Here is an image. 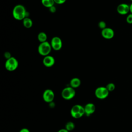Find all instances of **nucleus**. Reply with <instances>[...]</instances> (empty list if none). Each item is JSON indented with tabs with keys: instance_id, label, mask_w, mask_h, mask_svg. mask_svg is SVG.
<instances>
[{
	"instance_id": "1",
	"label": "nucleus",
	"mask_w": 132,
	"mask_h": 132,
	"mask_svg": "<svg viewBox=\"0 0 132 132\" xmlns=\"http://www.w3.org/2000/svg\"><path fill=\"white\" fill-rule=\"evenodd\" d=\"M27 14L28 12L26 11L25 7L21 4L15 6L12 10V15L16 20H23L26 17H28Z\"/></svg>"
},
{
	"instance_id": "2",
	"label": "nucleus",
	"mask_w": 132,
	"mask_h": 132,
	"mask_svg": "<svg viewBox=\"0 0 132 132\" xmlns=\"http://www.w3.org/2000/svg\"><path fill=\"white\" fill-rule=\"evenodd\" d=\"M52 49L51 43L47 41L40 43L38 47V52L40 55L45 57L49 55Z\"/></svg>"
},
{
	"instance_id": "3",
	"label": "nucleus",
	"mask_w": 132,
	"mask_h": 132,
	"mask_svg": "<svg viewBox=\"0 0 132 132\" xmlns=\"http://www.w3.org/2000/svg\"><path fill=\"white\" fill-rule=\"evenodd\" d=\"M19 62L18 60L13 57H11V58L6 60L5 67L7 70L8 71H15L18 67Z\"/></svg>"
},
{
	"instance_id": "4",
	"label": "nucleus",
	"mask_w": 132,
	"mask_h": 132,
	"mask_svg": "<svg viewBox=\"0 0 132 132\" xmlns=\"http://www.w3.org/2000/svg\"><path fill=\"white\" fill-rule=\"evenodd\" d=\"M75 95V89L70 87L64 88L61 92V96L65 100H70L72 99Z\"/></svg>"
},
{
	"instance_id": "5",
	"label": "nucleus",
	"mask_w": 132,
	"mask_h": 132,
	"mask_svg": "<svg viewBox=\"0 0 132 132\" xmlns=\"http://www.w3.org/2000/svg\"><path fill=\"white\" fill-rule=\"evenodd\" d=\"M109 92L106 87H99L95 90V96L100 100H104L107 98L109 95Z\"/></svg>"
},
{
	"instance_id": "6",
	"label": "nucleus",
	"mask_w": 132,
	"mask_h": 132,
	"mask_svg": "<svg viewBox=\"0 0 132 132\" xmlns=\"http://www.w3.org/2000/svg\"><path fill=\"white\" fill-rule=\"evenodd\" d=\"M51 45L52 49L55 51H59L62 47V42L61 39L57 36L54 37L51 41Z\"/></svg>"
},
{
	"instance_id": "7",
	"label": "nucleus",
	"mask_w": 132,
	"mask_h": 132,
	"mask_svg": "<svg viewBox=\"0 0 132 132\" xmlns=\"http://www.w3.org/2000/svg\"><path fill=\"white\" fill-rule=\"evenodd\" d=\"M42 97L45 102L51 103L53 101L55 98L54 92L51 89H46L43 92Z\"/></svg>"
},
{
	"instance_id": "8",
	"label": "nucleus",
	"mask_w": 132,
	"mask_h": 132,
	"mask_svg": "<svg viewBox=\"0 0 132 132\" xmlns=\"http://www.w3.org/2000/svg\"><path fill=\"white\" fill-rule=\"evenodd\" d=\"M117 11L120 15H124L127 14L130 12L129 5L126 3H121L117 6Z\"/></svg>"
},
{
	"instance_id": "9",
	"label": "nucleus",
	"mask_w": 132,
	"mask_h": 132,
	"mask_svg": "<svg viewBox=\"0 0 132 132\" xmlns=\"http://www.w3.org/2000/svg\"><path fill=\"white\" fill-rule=\"evenodd\" d=\"M101 35L106 39H111L114 36V31L112 28L107 27L102 30Z\"/></svg>"
},
{
	"instance_id": "10",
	"label": "nucleus",
	"mask_w": 132,
	"mask_h": 132,
	"mask_svg": "<svg viewBox=\"0 0 132 132\" xmlns=\"http://www.w3.org/2000/svg\"><path fill=\"white\" fill-rule=\"evenodd\" d=\"M70 112L72 117H73L77 113H80L82 116L85 114L84 107H82L80 105H75L73 106L71 109Z\"/></svg>"
},
{
	"instance_id": "11",
	"label": "nucleus",
	"mask_w": 132,
	"mask_h": 132,
	"mask_svg": "<svg viewBox=\"0 0 132 132\" xmlns=\"http://www.w3.org/2000/svg\"><path fill=\"white\" fill-rule=\"evenodd\" d=\"M42 62L45 67H51L54 65L55 63V59L53 56L48 55L44 57Z\"/></svg>"
},
{
	"instance_id": "12",
	"label": "nucleus",
	"mask_w": 132,
	"mask_h": 132,
	"mask_svg": "<svg viewBox=\"0 0 132 132\" xmlns=\"http://www.w3.org/2000/svg\"><path fill=\"white\" fill-rule=\"evenodd\" d=\"M84 109L85 113V114H86L87 116H90L95 112V106L93 103H89L85 106Z\"/></svg>"
},
{
	"instance_id": "13",
	"label": "nucleus",
	"mask_w": 132,
	"mask_h": 132,
	"mask_svg": "<svg viewBox=\"0 0 132 132\" xmlns=\"http://www.w3.org/2000/svg\"><path fill=\"white\" fill-rule=\"evenodd\" d=\"M81 84V80L77 77H74L72 78L70 81V85L74 89L77 88L80 86Z\"/></svg>"
},
{
	"instance_id": "14",
	"label": "nucleus",
	"mask_w": 132,
	"mask_h": 132,
	"mask_svg": "<svg viewBox=\"0 0 132 132\" xmlns=\"http://www.w3.org/2000/svg\"><path fill=\"white\" fill-rule=\"evenodd\" d=\"M23 24L25 28H30L33 25V22L29 17H26L23 20Z\"/></svg>"
},
{
	"instance_id": "15",
	"label": "nucleus",
	"mask_w": 132,
	"mask_h": 132,
	"mask_svg": "<svg viewBox=\"0 0 132 132\" xmlns=\"http://www.w3.org/2000/svg\"><path fill=\"white\" fill-rule=\"evenodd\" d=\"M41 4L42 5L46 7L50 8L52 6H54L55 2L54 0H41Z\"/></svg>"
},
{
	"instance_id": "16",
	"label": "nucleus",
	"mask_w": 132,
	"mask_h": 132,
	"mask_svg": "<svg viewBox=\"0 0 132 132\" xmlns=\"http://www.w3.org/2000/svg\"><path fill=\"white\" fill-rule=\"evenodd\" d=\"M38 40L41 42H44L45 41H47V36L45 32H40L38 35Z\"/></svg>"
},
{
	"instance_id": "17",
	"label": "nucleus",
	"mask_w": 132,
	"mask_h": 132,
	"mask_svg": "<svg viewBox=\"0 0 132 132\" xmlns=\"http://www.w3.org/2000/svg\"><path fill=\"white\" fill-rule=\"evenodd\" d=\"M75 128V124L72 121H69L65 124V128L69 132L73 130Z\"/></svg>"
},
{
	"instance_id": "18",
	"label": "nucleus",
	"mask_w": 132,
	"mask_h": 132,
	"mask_svg": "<svg viewBox=\"0 0 132 132\" xmlns=\"http://www.w3.org/2000/svg\"><path fill=\"white\" fill-rule=\"evenodd\" d=\"M106 88L107 89V90H108L109 92H112V91L114 90V89L116 88V86H115L114 83L109 82L106 85Z\"/></svg>"
},
{
	"instance_id": "19",
	"label": "nucleus",
	"mask_w": 132,
	"mask_h": 132,
	"mask_svg": "<svg viewBox=\"0 0 132 132\" xmlns=\"http://www.w3.org/2000/svg\"><path fill=\"white\" fill-rule=\"evenodd\" d=\"M98 26L100 28H101L102 30L105 29V28L107 27L106 26V23L105 21H101L98 22Z\"/></svg>"
},
{
	"instance_id": "20",
	"label": "nucleus",
	"mask_w": 132,
	"mask_h": 132,
	"mask_svg": "<svg viewBox=\"0 0 132 132\" xmlns=\"http://www.w3.org/2000/svg\"><path fill=\"white\" fill-rule=\"evenodd\" d=\"M126 22L129 24H132V13L128 14L126 18Z\"/></svg>"
},
{
	"instance_id": "21",
	"label": "nucleus",
	"mask_w": 132,
	"mask_h": 132,
	"mask_svg": "<svg viewBox=\"0 0 132 132\" xmlns=\"http://www.w3.org/2000/svg\"><path fill=\"white\" fill-rule=\"evenodd\" d=\"M54 1L55 3H56L57 4L60 5V4H64L66 2L67 0H54Z\"/></svg>"
},
{
	"instance_id": "22",
	"label": "nucleus",
	"mask_w": 132,
	"mask_h": 132,
	"mask_svg": "<svg viewBox=\"0 0 132 132\" xmlns=\"http://www.w3.org/2000/svg\"><path fill=\"white\" fill-rule=\"evenodd\" d=\"M4 57H5L7 59H8L11 58L12 56H11V54H10V52H5V53H4Z\"/></svg>"
},
{
	"instance_id": "23",
	"label": "nucleus",
	"mask_w": 132,
	"mask_h": 132,
	"mask_svg": "<svg viewBox=\"0 0 132 132\" xmlns=\"http://www.w3.org/2000/svg\"><path fill=\"white\" fill-rule=\"evenodd\" d=\"M49 10H50V11L51 12H52V13H54V12H55L56 11V8L54 6H52L51 7H50V8H49Z\"/></svg>"
},
{
	"instance_id": "24",
	"label": "nucleus",
	"mask_w": 132,
	"mask_h": 132,
	"mask_svg": "<svg viewBox=\"0 0 132 132\" xmlns=\"http://www.w3.org/2000/svg\"><path fill=\"white\" fill-rule=\"evenodd\" d=\"M19 132H30L29 130L26 128H23L21 129Z\"/></svg>"
},
{
	"instance_id": "25",
	"label": "nucleus",
	"mask_w": 132,
	"mask_h": 132,
	"mask_svg": "<svg viewBox=\"0 0 132 132\" xmlns=\"http://www.w3.org/2000/svg\"><path fill=\"white\" fill-rule=\"evenodd\" d=\"M58 132H69V131H68L65 128H62V129H60V130H59L58 131Z\"/></svg>"
},
{
	"instance_id": "26",
	"label": "nucleus",
	"mask_w": 132,
	"mask_h": 132,
	"mask_svg": "<svg viewBox=\"0 0 132 132\" xmlns=\"http://www.w3.org/2000/svg\"><path fill=\"white\" fill-rule=\"evenodd\" d=\"M129 8H130V12L132 13V3L129 5Z\"/></svg>"
},
{
	"instance_id": "27",
	"label": "nucleus",
	"mask_w": 132,
	"mask_h": 132,
	"mask_svg": "<svg viewBox=\"0 0 132 132\" xmlns=\"http://www.w3.org/2000/svg\"><path fill=\"white\" fill-rule=\"evenodd\" d=\"M130 1H131V2H132V0H130Z\"/></svg>"
}]
</instances>
